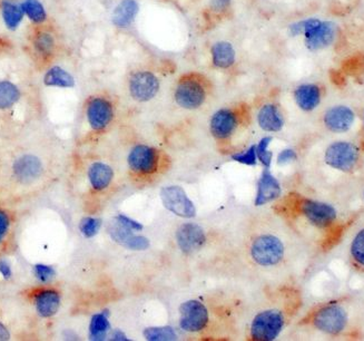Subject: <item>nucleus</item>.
Returning a JSON list of instances; mask_svg holds the SVG:
<instances>
[{
    "label": "nucleus",
    "mask_w": 364,
    "mask_h": 341,
    "mask_svg": "<svg viewBox=\"0 0 364 341\" xmlns=\"http://www.w3.org/2000/svg\"><path fill=\"white\" fill-rule=\"evenodd\" d=\"M110 235L115 242L133 251H144L149 246L147 237L136 235L133 230L126 228L116 221L110 228Z\"/></svg>",
    "instance_id": "a211bd4d"
},
{
    "label": "nucleus",
    "mask_w": 364,
    "mask_h": 341,
    "mask_svg": "<svg viewBox=\"0 0 364 341\" xmlns=\"http://www.w3.org/2000/svg\"><path fill=\"white\" fill-rule=\"evenodd\" d=\"M314 326L323 333L339 335L348 325V314L342 307L331 305L320 309L314 316Z\"/></svg>",
    "instance_id": "1a4fd4ad"
},
{
    "label": "nucleus",
    "mask_w": 364,
    "mask_h": 341,
    "mask_svg": "<svg viewBox=\"0 0 364 341\" xmlns=\"http://www.w3.org/2000/svg\"><path fill=\"white\" fill-rule=\"evenodd\" d=\"M351 255L354 261L364 267V228L359 232L351 244Z\"/></svg>",
    "instance_id": "72a5a7b5"
},
{
    "label": "nucleus",
    "mask_w": 364,
    "mask_h": 341,
    "mask_svg": "<svg viewBox=\"0 0 364 341\" xmlns=\"http://www.w3.org/2000/svg\"><path fill=\"white\" fill-rule=\"evenodd\" d=\"M110 324L106 312L95 314L90 319L89 324V339L90 340L101 341L106 338L110 333Z\"/></svg>",
    "instance_id": "bb28decb"
},
{
    "label": "nucleus",
    "mask_w": 364,
    "mask_h": 341,
    "mask_svg": "<svg viewBox=\"0 0 364 341\" xmlns=\"http://www.w3.org/2000/svg\"><path fill=\"white\" fill-rule=\"evenodd\" d=\"M55 46L53 36L48 33H40L35 38V47L39 53L47 55L51 53Z\"/></svg>",
    "instance_id": "f704fd0d"
},
{
    "label": "nucleus",
    "mask_w": 364,
    "mask_h": 341,
    "mask_svg": "<svg viewBox=\"0 0 364 341\" xmlns=\"http://www.w3.org/2000/svg\"><path fill=\"white\" fill-rule=\"evenodd\" d=\"M1 15L7 28L15 30L21 25L25 12L23 5L16 3L15 0H3L1 3Z\"/></svg>",
    "instance_id": "393cba45"
},
{
    "label": "nucleus",
    "mask_w": 364,
    "mask_h": 341,
    "mask_svg": "<svg viewBox=\"0 0 364 341\" xmlns=\"http://www.w3.org/2000/svg\"><path fill=\"white\" fill-rule=\"evenodd\" d=\"M208 97V89L201 75L189 74L182 76L175 89L176 104L185 110H197Z\"/></svg>",
    "instance_id": "f03ea898"
},
{
    "label": "nucleus",
    "mask_w": 364,
    "mask_h": 341,
    "mask_svg": "<svg viewBox=\"0 0 364 341\" xmlns=\"http://www.w3.org/2000/svg\"><path fill=\"white\" fill-rule=\"evenodd\" d=\"M0 276L5 280H9L12 277V266L5 259L0 260Z\"/></svg>",
    "instance_id": "a19ab883"
},
{
    "label": "nucleus",
    "mask_w": 364,
    "mask_h": 341,
    "mask_svg": "<svg viewBox=\"0 0 364 341\" xmlns=\"http://www.w3.org/2000/svg\"><path fill=\"white\" fill-rule=\"evenodd\" d=\"M289 34L292 37L303 36L305 47L308 51H319L330 47L337 40L338 27L333 21L308 18L291 24Z\"/></svg>",
    "instance_id": "f257e3e1"
},
{
    "label": "nucleus",
    "mask_w": 364,
    "mask_h": 341,
    "mask_svg": "<svg viewBox=\"0 0 364 341\" xmlns=\"http://www.w3.org/2000/svg\"><path fill=\"white\" fill-rule=\"evenodd\" d=\"M258 123L263 131L276 133L284 128V117L276 104L269 103L263 105L258 110Z\"/></svg>",
    "instance_id": "412c9836"
},
{
    "label": "nucleus",
    "mask_w": 364,
    "mask_h": 341,
    "mask_svg": "<svg viewBox=\"0 0 364 341\" xmlns=\"http://www.w3.org/2000/svg\"><path fill=\"white\" fill-rule=\"evenodd\" d=\"M296 158H298V155H296L295 151H294V150H283V151L278 154V163L281 164V165H284V164L293 162V161L296 160Z\"/></svg>",
    "instance_id": "58836bf2"
},
{
    "label": "nucleus",
    "mask_w": 364,
    "mask_h": 341,
    "mask_svg": "<svg viewBox=\"0 0 364 341\" xmlns=\"http://www.w3.org/2000/svg\"><path fill=\"white\" fill-rule=\"evenodd\" d=\"M10 339V333L5 325L0 322V341H7Z\"/></svg>",
    "instance_id": "79ce46f5"
},
{
    "label": "nucleus",
    "mask_w": 364,
    "mask_h": 341,
    "mask_svg": "<svg viewBox=\"0 0 364 341\" xmlns=\"http://www.w3.org/2000/svg\"><path fill=\"white\" fill-rule=\"evenodd\" d=\"M10 217L6 211L0 209V244H3L7 235H8L9 230H10Z\"/></svg>",
    "instance_id": "e433bc0d"
},
{
    "label": "nucleus",
    "mask_w": 364,
    "mask_h": 341,
    "mask_svg": "<svg viewBox=\"0 0 364 341\" xmlns=\"http://www.w3.org/2000/svg\"><path fill=\"white\" fill-rule=\"evenodd\" d=\"M294 101L303 112H313L322 101V91L317 84H301L294 91Z\"/></svg>",
    "instance_id": "6ab92c4d"
},
{
    "label": "nucleus",
    "mask_w": 364,
    "mask_h": 341,
    "mask_svg": "<svg viewBox=\"0 0 364 341\" xmlns=\"http://www.w3.org/2000/svg\"><path fill=\"white\" fill-rule=\"evenodd\" d=\"M33 303L37 315L47 319L53 317L60 310L62 297L60 292L53 289H42L34 294Z\"/></svg>",
    "instance_id": "f3484780"
},
{
    "label": "nucleus",
    "mask_w": 364,
    "mask_h": 341,
    "mask_svg": "<svg viewBox=\"0 0 364 341\" xmlns=\"http://www.w3.org/2000/svg\"><path fill=\"white\" fill-rule=\"evenodd\" d=\"M34 277L43 285L49 283L56 276V271L51 266L44 263H37L33 268Z\"/></svg>",
    "instance_id": "473e14b6"
},
{
    "label": "nucleus",
    "mask_w": 364,
    "mask_h": 341,
    "mask_svg": "<svg viewBox=\"0 0 364 341\" xmlns=\"http://www.w3.org/2000/svg\"><path fill=\"white\" fill-rule=\"evenodd\" d=\"M231 3L232 0H210V8L215 12H226Z\"/></svg>",
    "instance_id": "ea45409f"
},
{
    "label": "nucleus",
    "mask_w": 364,
    "mask_h": 341,
    "mask_svg": "<svg viewBox=\"0 0 364 341\" xmlns=\"http://www.w3.org/2000/svg\"><path fill=\"white\" fill-rule=\"evenodd\" d=\"M21 92L15 84L8 80L0 82V110H8L19 101Z\"/></svg>",
    "instance_id": "cd10ccee"
},
{
    "label": "nucleus",
    "mask_w": 364,
    "mask_h": 341,
    "mask_svg": "<svg viewBox=\"0 0 364 341\" xmlns=\"http://www.w3.org/2000/svg\"><path fill=\"white\" fill-rule=\"evenodd\" d=\"M101 228V220L97 219V217H85V219L82 220L80 224L82 235L85 237H88V239L95 237Z\"/></svg>",
    "instance_id": "2f4dec72"
},
{
    "label": "nucleus",
    "mask_w": 364,
    "mask_h": 341,
    "mask_svg": "<svg viewBox=\"0 0 364 341\" xmlns=\"http://www.w3.org/2000/svg\"><path fill=\"white\" fill-rule=\"evenodd\" d=\"M284 324V316L276 309L260 312L252 322L251 337L258 341L274 340L281 333Z\"/></svg>",
    "instance_id": "20e7f679"
},
{
    "label": "nucleus",
    "mask_w": 364,
    "mask_h": 341,
    "mask_svg": "<svg viewBox=\"0 0 364 341\" xmlns=\"http://www.w3.org/2000/svg\"><path fill=\"white\" fill-rule=\"evenodd\" d=\"M232 160L236 161L239 163L245 164L249 167H255L258 163V155H256V145L250 146L249 149L242 153H236L232 155Z\"/></svg>",
    "instance_id": "c9c22d12"
},
{
    "label": "nucleus",
    "mask_w": 364,
    "mask_h": 341,
    "mask_svg": "<svg viewBox=\"0 0 364 341\" xmlns=\"http://www.w3.org/2000/svg\"><path fill=\"white\" fill-rule=\"evenodd\" d=\"M356 122V114L352 108L345 105H337L326 110L323 116V123L330 132L345 133L350 131Z\"/></svg>",
    "instance_id": "dca6fc26"
},
{
    "label": "nucleus",
    "mask_w": 364,
    "mask_h": 341,
    "mask_svg": "<svg viewBox=\"0 0 364 341\" xmlns=\"http://www.w3.org/2000/svg\"><path fill=\"white\" fill-rule=\"evenodd\" d=\"M251 255L258 266L273 267L280 263L284 257V246L274 235H260L252 244Z\"/></svg>",
    "instance_id": "7ed1b4c3"
},
{
    "label": "nucleus",
    "mask_w": 364,
    "mask_h": 341,
    "mask_svg": "<svg viewBox=\"0 0 364 341\" xmlns=\"http://www.w3.org/2000/svg\"><path fill=\"white\" fill-rule=\"evenodd\" d=\"M21 5H23L25 14L33 23L40 24L46 21V17H47L46 10L39 0H24Z\"/></svg>",
    "instance_id": "c85d7f7f"
},
{
    "label": "nucleus",
    "mask_w": 364,
    "mask_h": 341,
    "mask_svg": "<svg viewBox=\"0 0 364 341\" xmlns=\"http://www.w3.org/2000/svg\"><path fill=\"white\" fill-rule=\"evenodd\" d=\"M160 199L164 207L175 215L192 219L196 215L195 205L186 196L185 191L178 185L166 187L160 191Z\"/></svg>",
    "instance_id": "0eeeda50"
},
{
    "label": "nucleus",
    "mask_w": 364,
    "mask_h": 341,
    "mask_svg": "<svg viewBox=\"0 0 364 341\" xmlns=\"http://www.w3.org/2000/svg\"><path fill=\"white\" fill-rule=\"evenodd\" d=\"M301 210L304 217L317 228H328L338 217L337 210L324 202L305 200L301 204Z\"/></svg>",
    "instance_id": "4468645a"
},
{
    "label": "nucleus",
    "mask_w": 364,
    "mask_h": 341,
    "mask_svg": "<svg viewBox=\"0 0 364 341\" xmlns=\"http://www.w3.org/2000/svg\"><path fill=\"white\" fill-rule=\"evenodd\" d=\"M324 160L329 167L349 172L358 163L359 149L352 143L345 141L332 143L326 149Z\"/></svg>",
    "instance_id": "39448f33"
},
{
    "label": "nucleus",
    "mask_w": 364,
    "mask_h": 341,
    "mask_svg": "<svg viewBox=\"0 0 364 341\" xmlns=\"http://www.w3.org/2000/svg\"><path fill=\"white\" fill-rule=\"evenodd\" d=\"M44 84L46 86L71 89L75 86V78L66 69L60 66H53L45 74Z\"/></svg>",
    "instance_id": "a878e982"
},
{
    "label": "nucleus",
    "mask_w": 364,
    "mask_h": 341,
    "mask_svg": "<svg viewBox=\"0 0 364 341\" xmlns=\"http://www.w3.org/2000/svg\"><path fill=\"white\" fill-rule=\"evenodd\" d=\"M363 124H364V114H363Z\"/></svg>",
    "instance_id": "c03bdc74"
},
{
    "label": "nucleus",
    "mask_w": 364,
    "mask_h": 341,
    "mask_svg": "<svg viewBox=\"0 0 364 341\" xmlns=\"http://www.w3.org/2000/svg\"><path fill=\"white\" fill-rule=\"evenodd\" d=\"M86 117L92 130L96 132L104 131L114 119L112 102L101 96L90 98L87 103Z\"/></svg>",
    "instance_id": "9d476101"
},
{
    "label": "nucleus",
    "mask_w": 364,
    "mask_h": 341,
    "mask_svg": "<svg viewBox=\"0 0 364 341\" xmlns=\"http://www.w3.org/2000/svg\"><path fill=\"white\" fill-rule=\"evenodd\" d=\"M160 89V80L149 71H135L128 80L130 96L139 103L151 101L158 94Z\"/></svg>",
    "instance_id": "423d86ee"
},
{
    "label": "nucleus",
    "mask_w": 364,
    "mask_h": 341,
    "mask_svg": "<svg viewBox=\"0 0 364 341\" xmlns=\"http://www.w3.org/2000/svg\"><path fill=\"white\" fill-rule=\"evenodd\" d=\"M116 221L123 224V226H126V228L133 230V231H142L143 230V226L141 223L137 222V221L132 219V217H126L124 214H119L116 217Z\"/></svg>",
    "instance_id": "4c0bfd02"
},
{
    "label": "nucleus",
    "mask_w": 364,
    "mask_h": 341,
    "mask_svg": "<svg viewBox=\"0 0 364 341\" xmlns=\"http://www.w3.org/2000/svg\"><path fill=\"white\" fill-rule=\"evenodd\" d=\"M176 241L182 252L191 255L197 252L206 242L204 230L195 223H185L176 232Z\"/></svg>",
    "instance_id": "2eb2a0df"
},
{
    "label": "nucleus",
    "mask_w": 364,
    "mask_h": 341,
    "mask_svg": "<svg viewBox=\"0 0 364 341\" xmlns=\"http://www.w3.org/2000/svg\"><path fill=\"white\" fill-rule=\"evenodd\" d=\"M240 124V115L236 110L222 108L217 110L210 119V133L217 140H228L236 132Z\"/></svg>",
    "instance_id": "ddd939ff"
},
{
    "label": "nucleus",
    "mask_w": 364,
    "mask_h": 341,
    "mask_svg": "<svg viewBox=\"0 0 364 341\" xmlns=\"http://www.w3.org/2000/svg\"><path fill=\"white\" fill-rule=\"evenodd\" d=\"M114 172L112 167L103 162H95L88 169V181L90 187L96 191H103L110 187L113 181Z\"/></svg>",
    "instance_id": "b1692460"
},
{
    "label": "nucleus",
    "mask_w": 364,
    "mask_h": 341,
    "mask_svg": "<svg viewBox=\"0 0 364 341\" xmlns=\"http://www.w3.org/2000/svg\"><path fill=\"white\" fill-rule=\"evenodd\" d=\"M212 64L215 69H228L234 65L236 60V51L231 43L221 40L210 48Z\"/></svg>",
    "instance_id": "5701e85b"
},
{
    "label": "nucleus",
    "mask_w": 364,
    "mask_h": 341,
    "mask_svg": "<svg viewBox=\"0 0 364 341\" xmlns=\"http://www.w3.org/2000/svg\"><path fill=\"white\" fill-rule=\"evenodd\" d=\"M44 173L43 161L34 154L21 155L12 164V174L18 183L32 184L42 178Z\"/></svg>",
    "instance_id": "9b49d317"
},
{
    "label": "nucleus",
    "mask_w": 364,
    "mask_h": 341,
    "mask_svg": "<svg viewBox=\"0 0 364 341\" xmlns=\"http://www.w3.org/2000/svg\"><path fill=\"white\" fill-rule=\"evenodd\" d=\"M130 169L137 174H153L158 167V153L151 146L136 145L128 158Z\"/></svg>",
    "instance_id": "f8f14e48"
},
{
    "label": "nucleus",
    "mask_w": 364,
    "mask_h": 341,
    "mask_svg": "<svg viewBox=\"0 0 364 341\" xmlns=\"http://www.w3.org/2000/svg\"><path fill=\"white\" fill-rule=\"evenodd\" d=\"M139 12V5L136 0H121L112 14L114 26L119 30L128 28L133 24Z\"/></svg>",
    "instance_id": "4be33fe9"
},
{
    "label": "nucleus",
    "mask_w": 364,
    "mask_h": 341,
    "mask_svg": "<svg viewBox=\"0 0 364 341\" xmlns=\"http://www.w3.org/2000/svg\"><path fill=\"white\" fill-rule=\"evenodd\" d=\"M112 339L113 340H128L126 335L121 330H114L113 333H112Z\"/></svg>",
    "instance_id": "37998d69"
},
{
    "label": "nucleus",
    "mask_w": 364,
    "mask_h": 341,
    "mask_svg": "<svg viewBox=\"0 0 364 341\" xmlns=\"http://www.w3.org/2000/svg\"><path fill=\"white\" fill-rule=\"evenodd\" d=\"M208 324L206 307L197 300H189L180 307V327L186 333H199Z\"/></svg>",
    "instance_id": "6e6552de"
},
{
    "label": "nucleus",
    "mask_w": 364,
    "mask_h": 341,
    "mask_svg": "<svg viewBox=\"0 0 364 341\" xmlns=\"http://www.w3.org/2000/svg\"><path fill=\"white\" fill-rule=\"evenodd\" d=\"M272 140L273 139L271 137H263L256 145L258 160L260 161V163L263 164L265 169H269L271 164H272L273 153L267 150Z\"/></svg>",
    "instance_id": "7c9ffc66"
},
{
    "label": "nucleus",
    "mask_w": 364,
    "mask_h": 341,
    "mask_svg": "<svg viewBox=\"0 0 364 341\" xmlns=\"http://www.w3.org/2000/svg\"><path fill=\"white\" fill-rule=\"evenodd\" d=\"M281 185L278 180L269 173V169H265L258 180L255 205L260 207L274 201L281 196Z\"/></svg>",
    "instance_id": "aec40b11"
},
{
    "label": "nucleus",
    "mask_w": 364,
    "mask_h": 341,
    "mask_svg": "<svg viewBox=\"0 0 364 341\" xmlns=\"http://www.w3.org/2000/svg\"><path fill=\"white\" fill-rule=\"evenodd\" d=\"M144 337L151 341L175 340L178 335L172 327H151L144 330Z\"/></svg>",
    "instance_id": "c756f323"
}]
</instances>
